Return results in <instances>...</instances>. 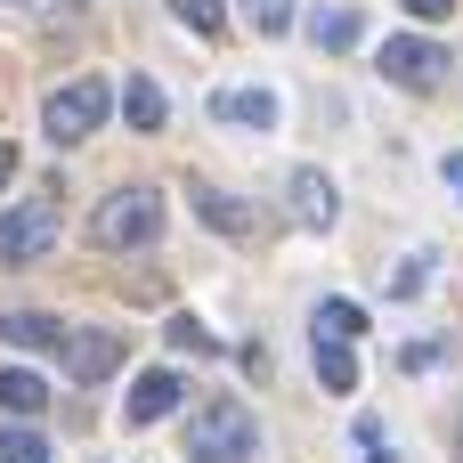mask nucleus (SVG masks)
Listing matches in <instances>:
<instances>
[{"mask_svg": "<svg viewBox=\"0 0 463 463\" xmlns=\"http://www.w3.org/2000/svg\"><path fill=\"white\" fill-rule=\"evenodd\" d=\"M49 252H57V212L49 203L0 212V260H49Z\"/></svg>", "mask_w": 463, "mask_h": 463, "instance_id": "5", "label": "nucleus"}, {"mask_svg": "<svg viewBox=\"0 0 463 463\" xmlns=\"http://www.w3.org/2000/svg\"><path fill=\"white\" fill-rule=\"evenodd\" d=\"M171 350H195V358H212L220 342H212V326H195V317H171Z\"/></svg>", "mask_w": 463, "mask_h": 463, "instance_id": "18", "label": "nucleus"}, {"mask_svg": "<svg viewBox=\"0 0 463 463\" xmlns=\"http://www.w3.org/2000/svg\"><path fill=\"white\" fill-rule=\"evenodd\" d=\"M0 342H16V350H65V326L41 317V309H8L0 317Z\"/></svg>", "mask_w": 463, "mask_h": 463, "instance_id": "9", "label": "nucleus"}, {"mask_svg": "<svg viewBox=\"0 0 463 463\" xmlns=\"http://www.w3.org/2000/svg\"><path fill=\"white\" fill-rule=\"evenodd\" d=\"M0 407H8V415H41V407H49V383H41L33 366H0Z\"/></svg>", "mask_w": 463, "mask_h": 463, "instance_id": "12", "label": "nucleus"}, {"mask_svg": "<svg viewBox=\"0 0 463 463\" xmlns=\"http://www.w3.org/2000/svg\"><path fill=\"white\" fill-rule=\"evenodd\" d=\"M90 236H98L106 252H138V244H155V236H163V195H155V187H122V195H106L98 220H90Z\"/></svg>", "mask_w": 463, "mask_h": 463, "instance_id": "2", "label": "nucleus"}, {"mask_svg": "<svg viewBox=\"0 0 463 463\" xmlns=\"http://www.w3.org/2000/svg\"><path fill=\"white\" fill-rule=\"evenodd\" d=\"M171 407H179V374H171V366L138 374V383H130V399H122V415H130V423H163Z\"/></svg>", "mask_w": 463, "mask_h": 463, "instance_id": "8", "label": "nucleus"}, {"mask_svg": "<svg viewBox=\"0 0 463 463\" xmlns=\"http://www.w3.org/2000/svg\"><path fill=\"white\" fill-rule=\"evenodd\" d=\"M358 33H366V24H358V8H350V0H334V8H317V16H309V41H317V49H334V57H342V49H358Z\"/></svg>", "mask_w": 463, "mask_h": 463, "instance_id": "10", "label": "nucleus"}, {"mask_svg": "<svg viewBox=\"0 0 463 463\" xmlns=\"http://www.w3.org/2000/svg\"><path fill=\"white\" fill-rule=\"evenodd\" d=\"M383 73H391L399 90H439L448 49H439V41H415V33H391V41H383Z\"/></svg>", "mask_w": 463, "mask_h": 463, "instance_id": "4", "label": "nucleus"}, {"mask_svg": "<svg viewBox=\"0 0 463 463\" xmlns=\"http://www.w3.org/2000/svg\"><path fill=\"white\" fill-rule=\"evenodd\" d=\"M244 16H252L260 33H285V24H293V0H244Z\"/></svg>", "mask_w": 463, "mask_h": 463, "instance_id": "20", "label": "nucleus"}, {"mask_svg": "<svg viewBox=\"0 0 463 463\" xmlns=\"http://www.w3.org/2000/svg\"><path fill=\"white\" fill-rule=\"evenodd\" d=\"M106 106H114V90H106L98 73H81V81H65V90H49V106H41V122H49V138H57V146H73V138H90V130L106 122Z\"/></svg>", "mask_w": 463, "mask_h": 463, "instance_id": "3", "label": "nucleus"}, {"mask_svg": "<svg viewBox=\"0 0 463 463\" xmlns=\"http://www.w3.org/2000/svg\"><path fill=\"white\" fill-rule=\"evenodd\" d=\"M358 448H366V463H391V431L374 415H358Z\"/></svg>", "mask_w": 463, "mask_h": 463, "instance_id": "21", "label": "nucleus"}, {"mask_svg": "<svg viewBox=\"0 0 463 463\" xmlns=\"http://www.w3.org/2000/svg\"><path fill=\"white\" fill-rule=\"evenodd\" d=\"M212 114H220V122H244V130H269V122H277V98H269V90H220Z\"/></svg>", "mask_w": 463, "mask_h": 463, "instance_id": "11", "label": "nucleus"}, {"mask_svg": "<svg viewBox=\"0 0 463 463\" xmlns=\"http://www.w3.org/2000/svg\"><path fill=\"white\" fill-rule=\"evenodd\" d=\"M114 366H122V334H106V326L65 334V374H73V383H106Z\"/></svg>", "mask_w": 463, "mask_h": 463, "instance_id": "6", "label": "nucleus"}, {"mask_svg": "<svg viewBox=\"0 0 463 463\" xmlns=\"http://www.w3.org/2000/svg\"><path fill=\"white\" fill-rule=\"evenodd\" d=\"M171 16L179 24H195V33H220L228 16H220V0H171Z\"/></svg>", "mask_w": 463, "mask_h": 463, "instance_id": "19", "label": "nucleus"}, {"mask_svg": "<svg viewBox=\"0 0 463 463\" xmlns=\"http://www.w3.org/2000/svg\"><path fill=\"white\" fill-rule=\"evenodd\" d=\"M195 212H203L220 236H252V212H244L236 195H220V187H195Z\"/></svg>", "mask_w": 463, "mask_h": 463, "instance_id": "14", "label": "nucleus"}, {"mask_svg": "<svg viewBox=\"0 0 463 463\" xmlns=\"http://www.w3.org/2000/svg\"><path fill=\"white\" fill-rule=\"evenodd\" d=\"M317 383H326V391H358V358H350V342L317 334Z\"/></svg>", "mask_w": 463, "mask_h": 463, "instance_id": "15", "label": "nucleus"}, {"mask_svg": "<svg viewBox=\"0 0 463 463\" xmlns=\"http://www.w3.org/2000/svg\"><path fill=\"white\" fill-rule=\"evenodd\" d=\"M187 463H260V423H252L236 399L195 407V423H187Z\"/></svg>", "mask_w": 463, "mask_h": 463, "instance_id": "1", "label": "nucleus"}, {"mask_svg": "<svg viewBox=\"0 0 463 463\" xmlns=\"http://www.w3.org/2000/svg\"><path fill=\"white\" fill-rule=\"evenodd\" d=\"M448 187H456V203H463V155H448Z\"/></svg>", "mask_w": 463, "mask_h": 463, "instance_id": "24", "label": "nucleus"}, {"mask_svg": "<svg viewBox=\"0 0 463 463\" xmlns=\"http://www.w3.org/2000/svg\"><path fill=\"white\" fill-rule=\"evenodd\" d=\"M16 8H33V0H16Z\"/></svg>", "mask_w": 463, "mask_h": 463, "instance_id": "26", "label": "nucleus"}, {"mask_svg": "<svg viewBox=\"0 0 463 463\" xmlns=\"http://www.w3.org/2000/svg\"><path fill=\"white\" fill-rule=\"evenodd\" d=\"M456 0H407V16H448Z\"/></svg>", "mask_w": 463, "mask_h": 463, "instance_id": "22", "label": "nucleus"}, {"mask_svg": "<svg viewBox=\"0 0 463 463\" xmlns=\"http://www.w3.org/2000/svg\"><path fill=\"white\" fill-rule=\"evenodd\" d=\"M0 463H49L41 431H0Z\"/></svg>", "mask_w": 463, "mask_h": 463, "instance_id": "17", "label": "nucleus"}, {"mask_svg": "<svg viewBox=\"0 0 463 463\" xmlns=\"http://www.w3.org/2000/svg\"><path fill=\"white\" fill-rule=\"evenodd\" d=\"M317 334H334V342H358V334H366V309H358V301H326V309H317Z\"/></svg>", "mask_w": 463, "mask_h": 463, "instance_id": "16", "label": "nucleus"}, {"mask_svg": "<svg viewBox=\"0 0 463 463\" xmlns=\"http://www.w3.org/2000/svg\"><path fill=\"white\" fill-rule=\"evenodd\" d=\"M122 114H130V130H163V90L146 73H130L122 81Z\"/></svg>", "mask_w": 463, "mask_h": 463, "instance_id": "13", "label": "nucleus"}, {"mask_svg": "<svg viewBox=\"0 0 463 463\" xmlns=\"http://www.w3.org/2000/svg\"><path fill=\"white\" fill-rule=\"evenodd\" d=\"M456 463H463V407H456Z\"/></svg>", "mask_w": 463, "mask_h": 463, "instance_id": "25", "label": "nucleus"}, {"mask_svg": "<svg viewBox=\"0 0 463 463\" xmlns=\"http://www.w3.org/2000/svg\"><path fill=\"white\" fill-rule=\"evenodd\" d=\"M285 195H293V220H301V228H334V220H342V203H334V179H326V171H293V187H285Z\"/></svg>", "mask_w": 463, "mask_h": 463, "instance_id": "7", "label": "nucleus"}, {"mask_svg": "<svg viewBox=\"0 0 463 463\" xmlns=\"http://www.w3.org/2000/svg\"><path fill=\"white\" fill-rule=\"evenodd\" d=\"M8 179H16V146L0 138V187H8Z\"/></svg>", "mask_w": 463, "mask_h": 463, "instance_id": "23", "label": "nucleus"}]
</instances>
